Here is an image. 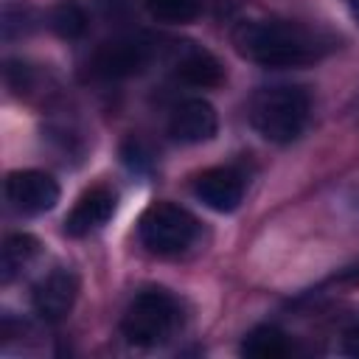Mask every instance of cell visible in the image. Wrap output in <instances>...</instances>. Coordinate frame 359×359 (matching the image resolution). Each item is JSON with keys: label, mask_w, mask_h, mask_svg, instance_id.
<instances>
[{"label": "cell", "mask_w": 359, "mask_h": 359, "mask_svg": "<svg viewBox=\"0 0 359 359\" xmlns=\"http://www.w3.org/2000/svg\"><path fill=\"white\" fill-rule=\"evenodd\" d=\"M146 8L160 22L182 25V22H191L199 17L202 0H146Z\"/></svg>", "instance_id": "9a60e30c"}, {"label": "cell", "mask_w": 359, "mask_h": 359, "mask_svg": "<svg viewBox=\"0 0 359 359\" xmlns=\"http://www.w3.org/2000/svg\"><path fill=\"white\" fill-rule=\"evenodd\" d=\"M174 73L191 87H216L224 79L222 62L205 48H185L174 65Z\"/></svg>", "instance_id": "8fae6325"}, {"label": "cell", "mask_w": 359, "mask_h": 359, "mask_svg": "<svg viewBox=\"0 0 359 359\" xmlns=\"http://www.w3.org/2000/svg\"><path fill=\"white\" fill-rule=\"evenodd\" d=\"M233 45L264 67H303L325 56L331 39L292 20H244L233 28Z\"/></svg>", "instance_id": "6da1fadb"}, {"label": "cell", "mask_w": 359, "mask_h": 359, "mask_svg": "<svg viewBox=\"0 0 359 359\" xmlns=\"http://www.w3.org/2000/svg\"><path fill=\"white\" fill-rule=\"evenodd\" d=\"M79 297V278L70 269H53L48 272L31 292L34 311L45 323H59L70 314L73 303Z\"/></svg>", "instance_id": "52a82bcc"}, {"label": "cell", "mask_w": 359, "mask_h": 359, "mask_svg": "<svg viewBox=\"0 0 359 359\" xmlns=\"http://www.w3.org/2000/svg\"><path fill=\"white\" fill-rule=\"evenodd\" d=\"M180 325V303L165 289H143L121 317V334L129 345H163Z\"/></svg>", "instance_id": "3957f363"}, {"label": "cell", "mask_w": 359, "mask_h": 359, "mask_svg": "<svg viewBox=\"0 0 359 359\" xmlns=\"http://www.w3.org/2000/svg\"><path fill=\"white\" fill-rule=\"evenodd\" d=\"M115 202H118V196L107 185H95V188L84 191L79 196V202L73 205V210L67 213V219H65V233L73 236V238L95 233L98 227H104L112 219Z\"/></svg>", "instance_id": "9c48e42d"}, {"label": "cell", "mask_w": 359, "mask_h": 359, "mask_svg": "<svg viewBox=\"0 0 359 359\" xmlns=\"http://www.w3.org/2000/svg\"><path fill=\"white\" fill-rule=\"evenodd\" d=\"M216 129H219L216 109L205 98L182 101L168 118V135L180 143H205L216 135Z\"/></svg>", "instance_id": "30bf717a"}, {"label": "cell", "mask_w": 359, "mask_h": 359, "mask_svg": "<svg viewBox=\"0 0 359 359\" xmlns=\"http://www.w3.org/2000/svg\"><path fill=\"white\" fill-rule=\"evenodd\" d=\"M289 351V337L275 325H255L241 339V353L250 359H283Z\"/></svg>", "instance_id": "7c38bea8"}, {"label": "cell", "mask_w": 359, "mask_h": 359, "mask_svg": "<svg viewBox=\"0 0 359 359\" xmlns=\"http://www.w3.org/2000/svg\"><path fill=\"white\" fill-rule=\"evenodd\" d=\"M342 351L348 356H356L359 359V325H353V328H348L342 334Z\"/></svg>", "instance_id": "2e32d148"}, {"label": "cell", "mask_w": 359, "mask_h": 359, "mask_svg": "<svg viewBox=\"0 0 359 359\" xmlns=\"http://www.w3.org/2000/svg\"><path fill=\"white\" fill-rule=\"evenodd\" d=\"M151 59H154L151 39L143 34H126L98 45V50L90 59V73L107 81H118L143 73Z\"/></svg>", "instance_id": "5b68a950"}, {"label": "cell", "mask_w": 359, "mask_h": 359, "mask_svg": "<svg viewBox=\"0 0 359 359\" xmlns=\"http://www.w3.org/2000/svg\"><path fill=\"white\" fill-rule=\"evenodd\" d=\"M194 196L216 213H230L244 199V177L227 165L208 168L194 180Z\"/></svg>", "instance_id": "ba28073f"}, {"label": "cell", "mask_w": 359, "mask_h": 359, "mask_svg": "<svg viewBox=\"0 0 359 359\" xmlns=\"http://www.w3.org/2000/svg\"><path fill=\"white\" fill-rule=\"evenodd\" d=\"M36 255H39V241L34 236L11 233L3 241V250H0V278H3V283L14 280V275H20L22 266H28Z\"/></svg>", "instance_id": "4fadbf2b"}, {"label": "cell", "mask_w": 359, "mask_h": 359, "mask_svg": "<svg viewBox=\"0 0 359 359\" xmlns=\"http://www.w3.org/2000/svg\"><path fill=\"white\" fill-rule=\"evenodd\" d=\"M87 22H90L87 20V11L76 0H59L48 11V25L62 39H79V36H84Z\"/></svg>", "instance_id": "5bb4252c"}, {"label": "cell", "mask_w": 359, "mask_h": 359, "mask_svg": "<svg viewBox=\"0 0 359 359\" xmlns=\"http://www.w3.org/2000/svg\"><path fill=\"white\" fill-rule=\"evenodd\" d=\"M59 182L48 174V171H36V168H22V171H11L6 177V199L11 202L14 210L36 216L45 210H53L59 202Z\"/></svg>", "instance_id": "8992f818"}, {"label": "cell", "mask_w": 359, "mask_h": 359, "mask_svg": "<svg viewBox=\"0 0 359 359\" xmlns=\"http://www.w3.org/2000/svg\"><path fill=\"white\" fill-rule=\"evenodd\" d=\"M199 233L196 219L174 205V202H154L143 210L137 222V236L143 247L154 255H180L185 252Z\"/></svg>", "instance_id": "277c9868"}, {"label": "cell", "mask_w": 359, "mask_h": 359, "mask_svg": "<svg viewBox=\"0 0 359 359\" xmlns=\"http://www.w3.org/2000/svg\"><path fill=\"white\" fill-rule=\"evenodd\" d=\"M309 112L311 98L303 87L275 84L255 93L250 104V123L269 143H292L303 135Z\"/></svg>", "instance_id": "7a4b0ae2"}, {"label": "cell", "mask_w": 359, "mask_h": 359, "mask_svg": "<svg viewBox=\"0 0 359 359\" xmlns=\"http://www.w3.org/2000/svg\"><path fill=\"white\" fill-rule=\"evenodd\" d=\"M348 3H351V8H353V14L359 17V0H348Z\"/></svg>", "instance_id": "e0dca14e"}]
</instances>
